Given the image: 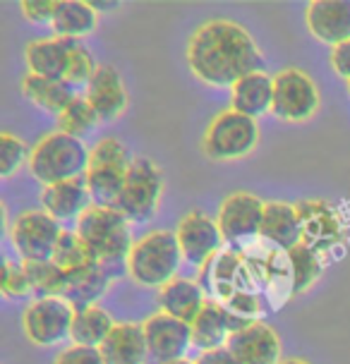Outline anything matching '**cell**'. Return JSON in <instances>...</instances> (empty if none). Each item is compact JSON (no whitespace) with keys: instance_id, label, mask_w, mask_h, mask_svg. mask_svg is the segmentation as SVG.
<instances>
[{"instance_id":"obj_42","label":"cell","mask_w":350,"mask_h":364,"mask_svg":"<svg viewBox=\"0 0 350 364\" xmlns=\"http://www.w3.org/2000/svg\"><path fill=\"white\" fill-rule=\"evenodd\" d=\"M281 364H309L304 360H295V357H290V360H281Z\"/></svg>"},{"instance_id":"obj_32","label":"cell","mask_w":350,"mask_h":364,"mask_svg":"<svg viewBox=\"0 0 350 364\" xmlns=\"http://www.w3.org/2000/svg\"><path fill=\"white\" fill-rule=\"evenodd\" d=\"M96 122H99V118H96L94 108L89 106V101L84 99V96H77V99L58 115V132L70 134V136H75V139H82L84 134L92 132Z\"/></svg>"},{"instance_id":"obj_41","label":"cell","mask_w":350,"mask_h":364,"mask_svg":"<svg viewBox=\"0 0 350 364\" xmlns=\"http://www.w3.org/2000/svg\"><path fill=\"white\" fill-rule=\"evenodd\" d=\"M92 8L96 10V12H111V10H118L120 8V3H101V0H94L92 3Z\"/></svg>"},{"instance_id":"obj_1","label":"cell","mask_w":350,"mask_h":364,"mask_svg":"<svg viewBox=\"0 0 350 364\" xmlns=\"http://www.w3.org/2000/svg\"><path fill=\"white\" fill-rule=\"evenodd\" d=\"M187 65L206 87L233 89L243 77L264 73L267 58L243 24L230 19H209L190 36Z\"/></svg>"},{"instance_id":"obj_19","label":"cell","mask_w":350,"mask_h":364,"mask_svg":"<svg viewBox=\"0 0 350 364\" xmlns=\"http://www.w3.org/2000/svg\"><path fill=\"white\" fill-rule=\"evenodd\" d=\"M111 285V271L101 264L84 266V269L68 273L63 288V300L73 309L96 307Z\"/></svg>"},{"instance_id":"obj_14","label":"cell","mask_w":350,"mask_h":364,"mask_svg":"<svg viewBox=\"0 0 350 364\" xmlns=\"http://www.w3.org/2000/svg\"><path fill=\"white\" fill-rule=\"evenodd\" d=\"M240 364H281V341L267 323L250 321L233 331L228 346Z\"/></svg>"},{"instance_id":"obj_18","label":"cell","mask_w":350,"mask_h":364,"mask_svg":"<svg viewBox=\"0 0 350 364\" xmlns=\"http://www.w3.org/2000/svg\"><path fill=\"white\" fill-rule=\"evenodd\" d=\"M192 326V346L202 353L221 350L228 346V338L233 331L240 328V323L233 321V314L218 302H206L199 316L190 323Z\"/></svg>"},{"instance_id":"obj_27","label":"cell","mask_w":350,"mask_h":364,"mask_svg":"<svg viewBox=\"0 0 350 364\" xmlns=\"http://www.w3.org/2000/svg\"><path fill=\"white\" fill-rule=\"evenodd\" d=\"M115 328L113 316L106 309L96 307L87 309H75V321H73V346H84V348H101L103 341L111 336Z\"/></svg>"},{"instance_id":"obj_5","label":"cell","mask_w":350,"mask_h":364,"mask_svg":"<svg viewBox=\"0 0 350 364\" xmlns=\"http://www.w3.org/2000/svg\"><path fill=\"white\" fill-rule=\"evenodd\" d=\"M259 144V127L257 120L238 113L233 108H226L204 129L202 149L211 161L228 164L250 156Z\"/></svg>"},{"instance_id":"obj_12","label":"cell","mask_w":350,"mask_h":364,"mask_svg":"<svg viewBox=\"0 0 350 364\" xmlns=\"http://www.w3.org/2000/svg\"><path fill=\"white\" fill-rule=\"evenodd\" d=\"M264 201L250 192L228 194L218 209V228L226 242H248V240L262 235L264 220Z\"/></svg>"},{"instance_id":"obj_40","label":"cell","mask_w":350,"mask_h":364,"mask_svg":"<svg viewBox=\"0 0 350 364\" xmlns=\"http://www.w3.org/2000/svg\"><path fill=\"white\" fill-rule=\"evenodd\" d=\"M194 364H240V362L228 348H221V350H211V353H202Z\"/></svg>"},{"instance_id":"obj_36","label":"cell","mask_w":350,"mask_h":364,"mask_svg":"<svg viewBox=\"0 0 350 364\" xmlns=\"http://www.w3.org/2000/svg\"><path fill=\"white\" fill-rule=\"evenodd\" d=\"M0 290L8 300H17V297H27L31 295V285L29 278L24 273L22 264H12L10 259L3 262V273H0Z\"/></svg>"},{"instance_id":"obj_31","label":"cell","mask_w":350,"mask_h":364,"mask_svg":"<svg viewBox=\"0 0 350 364\" xmlns=\"http://www.w3.org/2000/svg\"><path fill=\"white\" fill-rule=\"evenodd\" d=\"M58 269H63L65 273H75L84 269V266L96 264L89 247L84 245V240L77 235V230H63L60 240H58L55 250H53V259H51Z\"/></svg>"},{"instance_id":"obj_38","label":"cell","mask_w":350,"mask_h":364,"mask_svg":"<svg viewBox=\"0 0 350 364\" xmlns=\"http://www.w3.org/2000/svg\"><path fill=\"white\" fill-rule=\"evenodd\" d=\"M53 364H106L99 348H84V346H70L60 350Z\"/></svg>"},{"instance_id":"obj_28","label":"cell","mask_w":350,"mask_h":364,"mask_svg":"<svg viewBox=\"0 0 350 364\" xmlns=\"http://www.w3.org/2000/svg\"><path fill=\"white\" fill-rule=\"evenodd\" d=\"M125 178H127V173L89 168L84 180H87L89 194H92V204L103 206V209H115L122 190H125Z\"/></svg>"},{"instance_id":"obj_24","label":"cell","mask_w":350,"mask_h":364,"mask_svg":"<svg viewBox=\"0 0 350 364\" xmlns=\"http://www.w3.org/2000/svg\"><path fill=\"white\" fill-rule=\"evenodd\" d=\"M206 302L209 300L204 297L202 288L194 281H190V278H173L171 283L159 290L161 311L187 323H192L199 316V311L204 309Z\"/></svg>"},{"instance_id":"obj_30","label":"cell","mask_w":350,"mask_h":364,"mask_svg":"<svg viewBox=\"0 0 350 364\" xmlns=\"http://www.w3.org/2000/svg\"><path fill=\"white\" fill-rule=\"evenodd\" d=\"M288 264H290V283H293V295L309 290L317 283L322 273L319 255L314 250H309L307 245H297L288 252Z\"/></svg>"},{"instance_id":"obj_29","label":"cell","mask_w":350,"mask_h":364,"mask_svg":"<svg viewBox=\"0 0 350 364\" xmlns=\"http://www.w3.org/2000/svg\"><path fill=\"white\" fill-rule=\"evenodd\" d=\"M24 273L29 278L31 285V295L36 300H43V297H63V288H65V278L68 273L51 262H22Z\"/></svg>"},{"instance_id":"obj_11","label":"cell","mask_w":350,"mask_h":364,"mask_svg":"<svg viewBox=\"0 0 350 364\" xmlns=\"http://www.w3.org/2000/svg\"><path fill=\"white\" fill-rule=\"evenodd\" d=\"M175 237L180 242L183 259L192 266H206L218 255L221 245L226 242L221 235L218 220L204 211H190L180 218L175 228Z\"/></svg>"},{"instance_id":"obj_3","label":"cell","mask_w":350,"mask_h":364,"mask_svg":"<svg viewBox=\"0 0 350 364\" xmlns=\"http://www.w3.org/2000/svg\"><path fill=\"white\" fill-rule=\"evenodd\" d=\"M77 235L89 247L94 262L106 266L108 271L118 264H125L132 250L129 220L118 209L89 206L84 216L77 220Z\"/></svg>"},{"instance_id":"obj_4","label":"cell","mask_w":350,"mask_h":364,"mask_svg":"<svg viewBox=\"0 0 350 364\" xmlns=\"http://www.w3.org/2000/svg\"><path fill=\"white\" fill-rule=\"evenodd\" d=\"M29 173L43 187L58 185L65 180L84 178L89 171V151L82 139H75L63 132H51L31 146Z\"/></svg>"},{"instance_id":"obj_7","label":"cell","mask_w":350,"mask_h":364,"mask_svg":"<svg viewBox=\"0 0 350 364\" xmlns=\"http://www.w3.org/2000/svg\"><path fill=\"white\" fill-rule=\"evenodd\" d=\"M319 89L307 73L283 68L274 75V106L271 113L283 122H307L319 110Z\"/></svg>"},{"instance_id":"obj_37","label":"cell","mask_w":350,"mask_h":364,"mask_svg":"<svg viewBox=\"0 0 350 364\" xmlns=\"http://www.w3.org/2000/svg\"><path fill=\"white\" fill-rule=\"evenodd\" d=\"M22 17L31 24H51L58 10V0H24Z\"/></svg>"},{"instance_id":"obj_15","label":"cell","mask_w":350,"mask_h":364,"mask_svg":"<svg viewBox=\"0 0 350 364\" xmlns=\"http://www.w3.org/2000/svg\"><path fill=\"white\" fill-rule=\"evenodd\" d=\"M304 24L317 41L332 48L350 41V0H312L304 8Z\"/></svg>"},{"instance_id":"obj_10","label":"cell","mask_w":350,"mask_h":364,"mask_svg":"<svg viewBox=\"0 0 350 364\" xmlns=\"http://www.w3.org/2000/svg\"><path fill=\"white\" fill-rule=\"evenodd\" d=\"M147 338L149 360L157 364H171L185 360L187 350L192 346V326L187 321H180L166 311H157L142 323Z\"/></svg>"},{"instance_id":"obj_43","label":"cell","mask_w":350,"mask_h":364,"mask_svg":"<svg viewBox=\"0 0 350 364\" xmlns=\"http://www.w3.org/2000/svg\"><path fill=\"white\" fill-rule=\"evenodd\" d=\"M171 364H194V362H190V360H178V362H171Z\"/></svg>"},{"instance_id":"obj_25","label":"cell","mask_w":350,"mask_h":364,"mask_svg":"<svg viewBox=\"0 0 350 364\" xmlns=\"http://www.w3.org/2000/svg\"><path fill=\"white\" fill-rule=\"evenodd\" d=\"M99 24V12L92 8L87 0H58L55 17L51 22L58 38L68 41H80L89 36Z\"/></svg>"},{"instance_id":"obj_17","label":"cell","mask_w":350,"mask_h":364,"mask_svg":"<svg viewBox=\"0 0 350 364\" xmlns=\"http://www.w3.org/2000/svg\"><path fill=\"white\" fill-rule=\"evenodd\" d=\"M92 204V194H89L87 180L75 178V180H65L58 185L43 187L41 194V209L48 213L51 218H55L58 223L63 220H80L84 216V211Z\"/></svg>"},{"instance_id":"obj_34","label":"cell","mask_w":350,"mask_h":364,"mask_svg":"<svg viewBox=\"0 0 350 364\" xmlns=\"http://www.w3.org/2000/svg\"><path fill=\"white\" fill-rule=\"evenodd\" d=\"M31 149L19 136L3 132L0 134V175L12 178L24 164H29Z\"/></svg>"},{"instance_id":"obj_39","label":"cell","mask_w":350,"mask_h":364,"mask_svg":"<svg viewBox=\"0 0 350 364\" xmlns=\"http://www.w3.org/2000/svg\"><path fill=\"white\" fill-rule=\"evenodd\" d=\"M329 63H332L334 73L343 77L346 82H350V41L336 46L332 48V55H329Z\"/></svg>"},{"instance_id":"obj_33","label":"cell","mask_w":350,"mask_h":364,"mask_svg":"<svg viewBox=\"0 0 350 364\" xmlns=\"http://www.w3.org/2000/svg\"><path fill=\"white\" fill-rule=\"evenodd\" d=\"M129 164H132V159H129L125 144L120 139H115V136H103L89 151V168L127 173Z\"/></svg>"},{"instance_id":"obj_35","label":"cell","mask_w":350,"mask_h":364,"mask_svg":"<svg viewBox=\"0 0 350 364\" xmlns=\"http://www.w3.org/2000/svg\"><path fill=\"white\" fill-rule=\"evenodd\" d=\"M99 70V65L92 58L84 46L77 41L73 46V50H70V58H68V70H65V82L70 84V87H87L89 82H92L94 73Z\"/></svg>"},{"instance_id":"obj_8","label":"cell","mask_w":350,"mask_h":364,"mask_svg":"<svg viewBox=\"0 0 350 364\" xmlns=\"http://www.w3.org/2000/svg\"><path fill=\"white\" fill-rule=\"evenodd\" d=\"M75 309L63 297L34 300L22 314L24 336L38 348H53L73 336Z\"/></svg>"},{"instance_id":"obj_6","label":"cell","mask_w":350,"mask_h":364,"mask_svg":"<svg viewBox=\"0 0 350 364\" xmlns=\"http://www.w3.org/2000/svg\"><path fill=\"white\" fill-rule=\"evenodd\" d=\"M161 197H164V175L152 159L137 156L127 168L125 190L120 194L118 209L129 223H149L159 213Z\"/></svg>"},{"instance_id":"obj_23","label":"cell","mask_w":350,"mask_h":364,"mask_svg":"<svg viewBox=\"0 0 350 364\" xmlns=\"http://www.w3.org/2000/svg\"><path fill=\"white\" fill-rule=\"evenodd\" d=\"M262 237L286 252L302 245V225L295 206L286 204V201H269L264 206Z\"/></svg>"},{"instance_id":"obj_21","label":"cell","mask_w":350,"mask_h":364,"mask_svg":"<svg viewBox=\"0 0 350 364\" xmlns=\"http://www.w3.org/2000/svg\"><path fill=\"white\" fill-rule=\"evenodd\" d=\"M271 106H274V77L267 73H252L230 89V108L252 120L271 113Z\"/></svg>"},{"instance_id":"obj_2","label":"cell","mask_w":350,"mask_h":364,"mask_svg":"<svg viewBox=\"0 0 350 364\" xmlns=\"http://www.w3.org/2000/svg\"><path fill=\"white\" fill-rule=\"evenodd\" d=\"M180 242L171 230H154L134 240L125 269L134 283L144 288H164L178 278L180 264H183Z\"/></svg>"},{"instance_id":"obj_44","label":"cell","mask_w":350,"mask_h":364,"mask_svg":"<svg viewBox=\"0 0 350 364\" xmlns=\"http://www.w3.org/2000/svg\"><path fill=\"white\" fill-rule=\"evenodd\" d=\"M348 91H350V82H348Z\"/></svg>"},{"instance_id":"obj_22","label":"cell","mask_w":350,"mask_h":364,"mask_svg":"<svg viewBox=\"0 0 350 364\" xmlns=\"http://www.w3.org/2000/svg\"><path fill=\"white\" fill-rule=\"evenodd\" d=\"M99 350L106 364H147L149 360L142 323H115Z\"/></svg>"},{"instance_id":"obj_13","label":"cell","mask_w":350,"mask_h":364,"mask_svg":"<svg viewBox=\"0 0 350 364\" xmlns=\"http://www.w3.org/2000/svg\"><path fill=\"white\" fill-rule=\"evenodd\" d=\"M295 209L302 225V242L309 250L322 255V252H329L334 245L341 242L343 225L332 204L322 199H304L295 204Z\"/></svg>"},{"instance_id":"obj_9","label":"cell","mask_w":350,"mask_h":364,"mask_svg":"<svg viewBox=\"0 0 350 364\" xmlns=\"http://www.w3.org/2000/svg\"><path fill=\"white\" fill-rule=\"evenodd\" d=\"M63 228L43 209L24 211L10 228V240L22 262H48L60 240Z\"/></svg>"},{"instance_id":"obj_26","label":"cell","mask_w":350,"mask_h":364,"mask_svg":"<svg viewBox=\"0 0 350 364\" xmlns=\"http://www.w3.org/2000/svg\"><path fill=\"white\" fill-rule=\"evenodd\" d=\"M22 94L29 103H34L46 113H53L55 118L80 96L75 87H70L65 80H46V77L36 75H27L22 80Z\"/></svg>"},{"instance_id":"obj_20","label":"cell","mask_w":350,"mask_h":364,"mask_svg":"<svg viewBox=\"0 0 350 364\" xmlns=\"http://www.w3.org/2000/svg\"><path fill=\"white\" fill-rule=\"evenodd\" d=\"M77 41L68 38H38L29 41L24 48V60H27L29 75L46 77V80H65V70H68L70 50Z\"/></svg>"},{"instance_id":"obj_16","label":"cell","mask_w":350,"mask_h":364,"mask_svg":"<svg viewBox=\"0 0 350 364\" xmlns=\"http://www.w3.org/2000/svg\"><path fill=\"white\" fill-rule=\"evenodd\" d=\"M84 99L94 108L99 122H111L120 118L127 108V89L122 84V77L111 65H99L92 82L87 84Z\"/></svg>"}]
</instances>
